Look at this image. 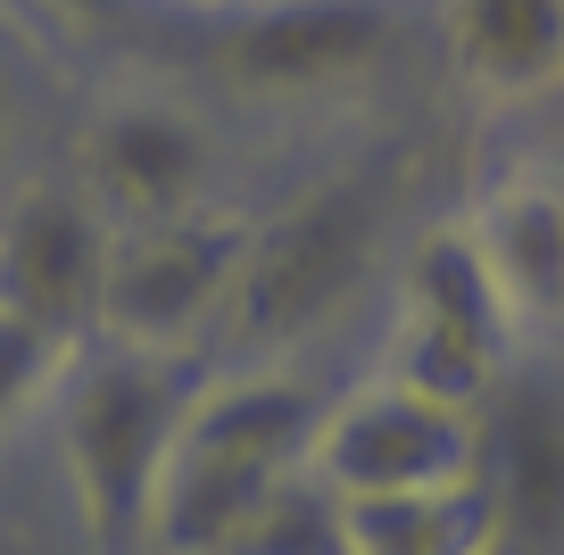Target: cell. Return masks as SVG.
<instances>
[{"label": "cell", "instance_id": "12", "mask_svg": "<svg viewBox=\"0 0 564 555\" xmlns=\"http://www.w3.org/2000/svg\"><path fill=\"white\" fill-rule=\"evenodd\" d=\"M474 481L498 498L507 522L556 531L564 522V415L547 399H507L474 432Z\"/></svg>", "mask_w": 564, "mask_h": 555}, {"label": "cell", "instance_id": "4", "mask_svg": "<svg viewBox=\"0 0 564 555\" xmlns=\"http://www.w3.org/2000/svg\"><path fill=\"white\" fill-rule=\"evenodd\" d=\"M241 249L249 225H232V216H166V225H141L133 241H108L100 324L133 357H166L183 331H199V315L225 307Z\"/></svg>", "mask_w": 564, "mask_h": 555}, {"label": "cell", "instance_id": "9", "mask_svg": "<svg viewBox=\"0 0 564 555\" xmlns=\"http://www.w3.org/2000/svg\"><path fill=\"white\" fill-rule=\"evenodd\" d=\"M208 150L175 108H117V117L91 133V183H100L108 208H124L133 225H166V216H192Z\"/></svg>", "mask_w": 564, "mask_h": 555}, {"label": "cell", "instance_id": "14", "mask_svg": "<svg viewBox=\"0 0 564 555\" xmlns=\"http://www.w3.org/2000/svg\"><path fill=\"white\" fill-rule=\"evenodd\" d=\"M51 364H58V340H42V331L18 324V315H0V423L34 399V382Z\"/></svg>", "mask_w": 564, "mask_h": 555}, {"label": "cell", "instance_id": "1", "mask_svg": "<svg viewBox=\"0 0 564 555\" xmlns=\"http://www.w3.org/2000/svg\"><path fill=\"white\" fill-rule=\"evenodd\" d=\"M316 423V390L274 382V373L192 390L159 472V505H150V555H199L225 522H241L282 481H300Z\"/></svg>", "mask_w": 564, "mask_h": 555}, {"label": "cell", "instance_id": "13", "mask_svg": "<svg viewBox=\"0 0 564 555\" xmlns=\"http://www.w3.org/2000/svg\"><path fill=\"white\" fill-rule=\"evenodd\" d=\"M199 555H340V498L316 472H300L274 498H258L241 522H225Z\"/></svg>", "mask_w": 564, "mask_h": 555}, {"label": "cell", "instance_id": "5", "mask_svg": "<svg viewBox=\"0 0 564 555\" xmlns=\"http://www.w3.org/2000/svg\"><path fill=\"white\" fill-rule=\"evenodd\" d=\"M333 498H390V489H448L474 472V415L457 406H432L399 382H373L357 399H340L316 423V448H307Z\"/></svg>", "mask_w": 564, "mask_h": 555}, {"label": "cell", "instance_id": "10", "mask_svg": "<svg viewBox=\"0 0 564 555\" xmlns=\"http://www.w3.org/2000/svg\"><path fill=\"white\" fill-rule=\"evenodd\" d=\"M498 538H507V514L474 472L448 489L340 498V555H490Z\"/></svg>", "mask_w": 564, "mask_h": 555}, {"label": "cell", "instance_id": "15", "mask_svg": "<svg viewBox=\"0 0 564 555\" xmlns=\"http://www.w3.org/2000/svg\"><path fill=\"white\" fill-rule=\"evenodd\" d=\"M42 9H58V18H100L108 0H42Z\"/></svg>", "mask_w": 564, "mask_h": 555}, {"label": "cell", "instance_id": "8", "mask_svg": "<svg viewBox=\"0 0 564 555\" xmlns=\"http://www.w3.org/2000/svg\"><path fill=\"white\" fill-rule=\"evenodd\" d=\"M474 249H481V274H490L507 324H564V192L556 183H498L490 199L474 208Z\"/></svg>", "mask_w": 564, "mask_h": 555}, {"label": "cell", "instance_id": "3", "mask_svg": "<svg viewBox=\"0 0 564 555\" xmlns=\"http://www.w3.org/2000/svg\"><path fill=\"white\" fill-rule=\"evenodd\" d=\"M192 406L183 373L166 357H108L91 364L67 399V481L84 498V522L108 555H133L150 538V505H159V472L175 448V423Z\"/></svg>", "mask_w": 564, "mask_h": 555}, {"label": "cell", "instance_id": "11", "mask_svg": "<svg viewBox=\"0 0 564 555\" xmlns=\"http://www.w3.org/2000/svg\"><path fill=\"white\" fill-rule=\"evenodd\" d=\"M448 51L498 100L564 84V0H448Z\"/></svg>", "mask_w": 564, "mask_h": 555}, {"label": "cell", "instance_id": "6", "mask_svg": "<svg viewBox=\"0 0 564 555\" xmlns=\"http://www.w3.org/2000/svg\"><path fill=\"white\" fill-rule=\"evenodd\" d=\"M390 51V0H249L225 34L241 91H324Z\"/></svg>", "mask_w": 564, "mask_h": 555}, {"label": "cell", "instance_id": "2", "mask_svg": "<svg viewBox=\"0 0 564 555\" xmlns=\"http://www.w3.org/2000/svg\"><path fill=\"white\" fill-rule=\"evenodd\" d=\"M373 241H382V183L373 174H349V183H324V192L291 199L274 225L249 232L241 274L225 291L232 348H282L300 331H316L357 291Z\"/></svg>", "mask_w": 564, "mask_h": 555}, {"label": "cell", "instance_id": "7", "mask_svg": "<svg viewBox=\"0 0 564 555\" xmlns=\"http://www.w3.org/2000/svg\"><path fill=\"white\" fill-rule=\"evenodd\" d=\"M100 274H108V241L91 208L67 192H34L0 232V315L34 324L58 348L84 324H100Z\"/></svg>", "mask_w": 564, "mask_h": 555}]
</instances>
